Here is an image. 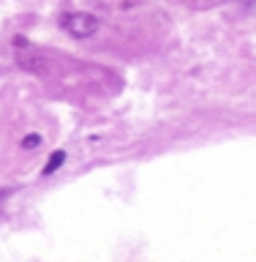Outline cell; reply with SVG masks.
Masks as SVG:
<instances>
[{
    "mask_svg": "<svg viewBox=\"0 0 256 262\" xmlns=\"http://www.w3.org/2000/svg\"><path fill=\"white\" fill-rule=\"evenodd\" d=\"M65 164V150H55L52 156H49V161L44 164V169H41V178H49V175H55L57 169H60Z\"/></svg>",
    "mask_w": 256,
    "mask_h": 262,
    "instance_id": "2",
    "label": "cell"
},
{
    "mask_svg": "<svg viewBox=\"0 0 256 262\" xmlns=\"http://www.w3.org/2000/svg\"><path fill=\"white\" fill-rule=\"evenodd\" d=\"M41 134H28V137H22V142H19V147L22 150H36V147H41Z\"/></svg>",
    "mask_w": 256,
    "mask_h": 262,
    "instance_id": "3",
    "label": "cell"
},
{
    "mask_svg": "<svg viewBox=\"0 0 256 262\" xmlns=\"http://www.w3.org/2000/svg\"><path fill=\"white\" fill-rule=\"evenodd\" d=\"M60 28L68 33L71 38H93L98 28H101V22H98L96 14L90 11H68L60 16Z\"/></svg>",
    "mask_w": 256,
    "mask_h": 262,
    "instance_id": "1",
    "label": "cell"
},
{
    "mask_svg": "<svg viewBox=\"0 0 256 262\" xmlns=\"http://www.w3.org/2000/svg\"><path fill=\"white\" fill-rule=\"evenodd\" d=\"M6 194H8V191H0V202H3V200H6Z\"/></svg>",
    "mask_w": 256,
    "mask_h": 262,
    "instance_id": "4",
    "label": "cell"
}]
</instances>
